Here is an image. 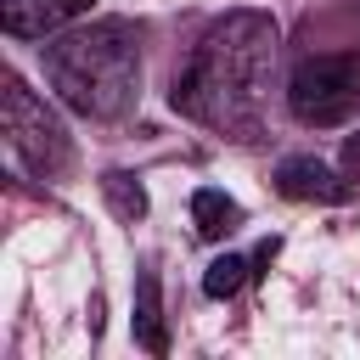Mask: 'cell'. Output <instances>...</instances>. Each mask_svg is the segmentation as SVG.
Returning <instances> with one entry per match:
<instances>
[{
    "instance_id": "6da1fadb",
    "label": "cell",
    "mask_w": 360,
    "mask_h": 360,
    "mask_svg": "<svg viewBox=\"0 0 360 360\" xmlns=\"http://www.w3.org/2000/svg\"><path fill=\"white\" fill-rule=\"evenodd\" d=\"M270 73H276V22L259 11H231L225 22L208 28L197 45L191 68L174 84V107L219 135L259 141L264 129V101H270Z\"/></svg>"
},
{
    "instance_id": "30bf717a",
    "label": "cell",
    "mask_w": 360,
    "mask_h": 360,
    "mask_svg": "<svg viewBox=\"0 0 360 360\" xmlns=\"http://www.w3.org/2000/svg\"><path fill=\"white\" fill-rule=\"evenodd\" d=\"M101 191H107V202H112L118 219H141V214H146V197H141V186H135L129 174H107Z\"/></svg>"
},
{
    "instance_id": "9c48e42d",
    "label": "cell",
    "mask_w": 360,
    "mask_h": 360,
    "mask_svg": "<svg viewBox=\"0 0 360 360\" xmlns=\"http://www.w3.org/2000/svg\"><path fill=\"white\" fill-rule=\"evenodd\" d=\"M242 281H248V259H236V253H225V259H214L202 270V292L208 298H231Z\"/></svg>"
},
{
    "instance_id": "ba28073f",
    "label": "cell",
    "mask_w": 360,
    "mask_h": 360,
    "mask_svg": "<svg viewBox=\"0 0 360 360\" xmlns=\"http://www.w3.org/2000/svg\"><path fill=\"white\" fill-rule=\"evenodd\" d=\"M191 219H197V231L208 236V242H219V236H231L236 231V219H242V208L225 197V191H214V186H202L197 197H191Z\"/></svg>"
},
{
    "instance_id": "7a4b0ae2",
    "label": "cell",
    "mask_w": 360,
    "mask_h": 360,
    "mask_svg": "<svg viewBox=\"0 0 360 360\" xmlns=\"http://www.w3.org/2000/svg\"><path fill=\"white\" fill-rule=\"evenodd\" d=\"M45 84L84 118H118L141 84V45L129 22H90L45 45Z\"/></svg>"
},
{
    "instance_id": "5b68a950",
    "label": "cell",
    "mask_w": 360,
    "mask_h": 360,
    "mask_svg": "<svg viewBox=\"0 0 360 360\" xmlns=\"http://www.w3.org/2000/svg\"><path fill=\"white\" fill-rule=\"evenodd\" d=\"M79 11H90V0H0V22L17 39H45Z\"/></svg>"
},
{
    "instance_id": "3957f363",
    "label": "cell",
    "mask_w": 360,
    "mask_h": 360,
    "mask_svg": "<svg viewBox=\"0 0 360 360\" xmlns=\"http://www.w3.org/2000/svg\"><path fill=\"white\" fill-rule=\"evenodd\" d=\"M287 107L298 124L332 129L360 107V51H332V56H304L287 79Z\"/></svg>"
},
{
    "instance_id": "277c9868",
    "label": "cell",
    "mask_w": 360,
    "mask_h": 360,
    "mask_svg": "<svg viewBox=\"0 0 360 360\" xmlns=\"http://www.w3.org/2000/svg\"><path fill=\"white\" fill-rule=\"evenodd\" d=\"M6 146H11V158H17L28 174H39V180H51V174H62V169L73 163V141H68L62 118H56L17 73H6Z\"/></svg>"
},
{
    "instance_id": "8992f818",
    "label": "cell",
    "mask_w": 360,
    "mask_h": 360,
    "mask_svg": "<svg viewBox=\"0 0 360 360\" xmlns=\"http://www.w3.org/2000/svg\"><path fill=\"white\" fill-rule=\"evenodd\" d=\"M276 186H281V197H292V202H343V197H349V186H343L326 163H315V158H287V163L276 169Z\"/></svg>"
},
{
    "instance_id": "52a82bcc",
    "label": "cell",
    "mask_w": 360,
    "mask_h": 360,
    "mask_svg": "<svg viewBox=\"0 0 360 360\" xmlns=\"http://www.w3.org/2000/svg\"><path fill=\"white\" fill-rule=\"evenodd\" d=\"M135 343H141L146 354H163V349H169L163 304H158V281H152V276H141V287H135Z\"/></svg>"
}]
</instances>
